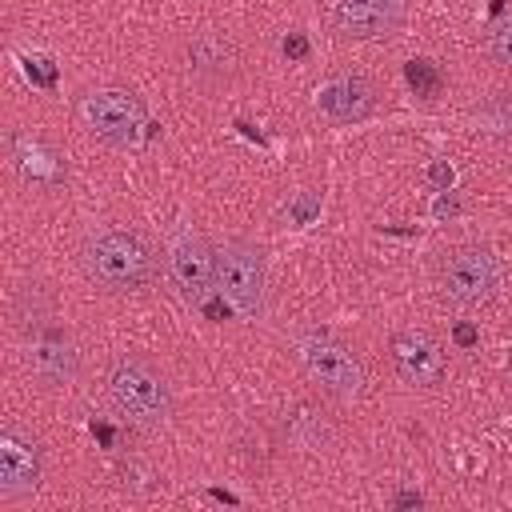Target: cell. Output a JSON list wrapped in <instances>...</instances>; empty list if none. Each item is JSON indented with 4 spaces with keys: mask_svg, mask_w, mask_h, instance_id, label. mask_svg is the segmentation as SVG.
<instances>
[{
    "mask_svg": "<svg viewBox=\"0 0 512 512\" xmlns=\"http://www.w3.org/2000/svg\"><path fill=\"white\" fill-rule=\"evenodd\" d=\"M48 296H44V288H36V284H24L20 292H16V304H12V320H16V328L20 332H36V328H44L48 324Z\"/></svg>",
    "mask_w": 512,
    "mask_h": 512,
    "instance_id": "cell-16",
    "label": "cell"
},
{
    "mask_svg": "<svg viewBox=\"0 0 512 512\" xmlns=\"http://www.w3.org/2000/svg\"><path fill=\"white\" fill-rule=\"evenodd\" d=\"M288 436H292L296 444L312 448V452H320V448H328V444H332L328 424H324L308 404H296V408H292V416H288Z\"/></svg>",
    "mask_w": 512,
    "mask_h": 512,
    "instance_id": "cell-15",
    "label": "cell"
},
{
    "mask_svg": "<svg viewBox=\"0 0 512 512\" xmlns=\"http://www.w3.org/2000/svg\"><path fill=\"white\" fill-rule=\"evenodd\" d=\"M236 64V48L224 40V36H200L188 44V68L196 76H228Z\"/></svg>",
    "mask_w": 512,
    "mask_h": 512,
    "instance_id": "cell-13",
    "label": "cell"
},
{
    "mask_svg": "<svg viewBox=\"0 0 512 512\" xmlns=\"http://www.w3.org/2000/svg\"><path fill=\"white\" fill-rule=\"evenodd\" d=\"M484 48H488V56H492L496 64L512 68V16H508V20H500V24H492V32H488Z\"/></svg>",
    "mask_w": 512,
    "mask_h": 512,
    "instance_id": "cell-18",
    "label": "cell"
},
{
    "mask_svg": "<svg viewBox=\"0 0 512 512\" xmlns=\"http://www.w3.org/2000/svg\"><path fill=\"white\" fill-rule=\"evenodd\" d=\"M316 108H320L328 120H336V124H356V120L372 116V108H376V88H372L364 76L348 72V76L328 80V84L316 92Z\"/></svg>",
    "mask_w": 512,
    "mask_h": 512,
    "instance_id": "cell-12",
    "label": "cell"
},
{
    "mask_svg": "<svg viewBox=\"0 0 512 512\" xmlns=\"http://www.w3.org/2000/svg\"><path fill=\"white\" fill-rule=\"evenodd\" d=\"M396 504H400V508H412V504H420V496H416V492H400Z\"/></svg>",
    "mask_w": 512,
    "mask_h": 512,
    "instance_id": "cell-23",
    "label": "cell"
},
{
    "mask_svg": "<svg viewBox=\"0 0 512 512\" xmlns=\"http://www.w3.org/2000/svg\"><path fill=\"white\" fill-rule=\"evenodd\" d=\"M428 180H432L436 188H448V184H452V168L440 160V164H432V168H428Z\"/></svg>",
    "mask_w": 512,
    "mask_h": 512,
    "instance_id": "cell-20",
    "label": "cell"
},
{
    "mask_svg": "<svg viewBox=\"0 0 512 512\" xmlns=\"http://www.w3.org/2000/svg\"><path fill=\"white\" fill-rule=\"evenodd\" d=\"M404 24V0H332L328 28L340 40H384Z\"/></svg>",
    "mask_w": 512,
    "mask_h": 512,
    "instance_id": "cell-9",
    "label": "cell"
},
{
    "mask_svg": "<svg viewBox=\"0 0 512 512\" xmlns=\"http://www.w3.org/2000/svg\"><path fill=\"white\" fill-rule=\"evenodd\" d=\"M388 360L408 388H440L448 376L444 344L424 328H400L388 340Z\"/></svg>",
    "mask_w": 512,
    "mask_h": 512,
    "instance_id": "cell-8",
    "label": "cell"
},
{
    "mask_svg": "<svg viewBox=\"0 0 512 512\" xmlns=\"http://www.w3.org/2000/svg\"><path fill=\"white\" fill-rule=\"evenodd\" d=\"M108 400L124 420H132L140 428H160L172 416V388H168L164 372L136 352H124L112 360Z\"/></svg>",
    "mask_w": 512,
    "mask_h": 512,
    "instance_id": "cell-3",
    "label": "cell"
},
{
    "mask_svg": "<svg viewBox=\"0 0 512 512\" xmlns=\"http://www.w3.org/2000/svg\"><path fill=\"white\" fill-rule=\"evenodd\" d=\"M436 288L456 308H480L500 288V256L484 244H460L436 264Z\"/></svg>",
    "mask_w": 512,
    "mask_h": 512,
    "instance_id": "cell-6",
    "label": "cell"
},
{
    "mask_svg": "<svg viewBox=\"0 0 512 512\" xmlns=\"http://www.w3.org/2000/svg\"><path fill=\"white\" fill-rule=\"evenodd\" d=\"M472 120L484 136L512 140V96L508 92H488L480 104H472Z\"/></svg>",
    "mask_w": 512,
    "mask_h": 512,
    "instance_id": "cell-14",
    "label": "cell"
},
{
    "mask_svg": "<svg viewBox=\"0 0 512 512\" xmlns=\"http://www.w3.org/2000/svg\"><path fill=\"white\" fill-rule=\"evenodd\" d=\"M76 120L84 132L112 148H136L152 132L140 96L128 88H88L76 100Z\"/></svg>",
    "mask_w": 512,
    "mask_h": 512,
    "instance_id": "cell-5",
    "label": "cell"
},
{
    "mask_svg": "<svg viewBox=\"0 0 512 512\" xmlns=\"http://www.w3.org/2000/svg\"><path fill=\"white\" fill-rule=\"evenodd\" d=\"M168 276L176 292L196 308L216 292V248L192 224H180L168 236Z\"/></svg>",
    "mask_w": 512,
    "mask_h": 512,
    "instance_id": "cell-7",
    "label": "cell"
},
{
    "mask_svg": "<svg viewBox=\"0 0 512 512\" xmlns=\"http://www.w3.org/2000/svg\"><path fill=\"white\" fill-rule=\"evenodd\" d=\"M40 476H44L40 444L20 428H4L0 432V500L28 496L40 484Z\"/></svg>",
    "mask_w": 512,
    "mask_h": 512,
    "instance_id": "cell-11",
    "label": "cell"
},
{
    "mask_svg": "<svg viewBox=\"0 0 512 512\" xmlns=\"http://www.w3.org/2000/svg\"><path fill=\"white\" fill-rule=\"evenodd\" d=\"M456 344H464V348L476 344V328L472 324H456Z\"/></svg>",
    "mask_w": 512,
    "mask_h": 512,
    "instance_id": "cell-22",
    "label": "cell"
},
{
    "mask_svg": "<svg viewBox=\"0 0 512 512\" xmlns=\"http://www.w3.org/2000/svg\"><path fill=\"white\" fill-rule=\"evenodd\" d=\"M80 268L100 292H140L156 280V252L132 228H96L80 244Z\"/></svg>",
    "mask_w": 512,
    "mask_h": 512,
    "instance_id": "cell-1",
    "label": "cell"
},
{
    "mask_svg": "<svg viewBox=\"0 0 512 512\" xmlns=\"http://www.w3.org/2000/svg\"><path fill=\"white\" fill-rule=\"evenodd\" d=\"M264 288H268V264L264 248L252 240H228L216 248V296L248 324L264 316Z\"/></svg>",
    "mask_w": 512,
    "mask_h": 512,
    "instance_id": "cell-4",
    "label": "cell"
},
{
    "mask_svg": "<svg viewBox=\"0 0 512 512\" xmlns=\"http://www.w3.org/2000/svg\"><path fill=\"white\" fill-rule=\"evenodd\" d=\"M288 348H292V360L296 368L328 396L336 400H356L368 384V372H364V360L352 352V344H344L340 336H332L328 328H296L288 336Z\"/></svg>",
    "mask_w": 512,
    "mask_h": 512,
    "instance_id": "cell-2",
    "label": "cell"
},
{
    "mask_svg": "<svg viewBox=\"0 0 512 512\" xmlns=\"http://www.w3.org/2000/svg\"><path fill=\"white\" fill-rule=\"evenodd\" d=\"M284 56H308V40H304L300 32H292V36L284 40Z\"/></svg>",
    "mask_w": 512,
    "mask_h": 512,
    "instance_id": "cell-21",
    "label": "cell"
},
{
    "mask_svg": "<svg viewBox=\"0 0 512 512\" xmlns=\"http://www.w3.org/2000/svg\"><path fill=\"white\" fill-rule=\"evenodd\" d=\"M404 76H408V88H412L416 96H424V100H432V96L440 92V84H444V76H440V68H436L432 60H424V56H416V60H408V68H404Z\"/></svg>",
    "mask_w": 512,
    "mask_h": 512,
    "instance_id": "cell-17",
    "label": "cell"
},
{
    "mask_svg": "<svg viewBox=\"0 0 512 512\" xmlns=\"http://www.w3.org/2000/svg\"><path fill=\"white\" fill-rule=\"evenodd\" d=\"M24 360H28V372H32L44 388H68V384L76 380V372H80V348H76V340H72L64 328H56V324H44V328L28 332V352H24Z\"/></svg>",
    "mask_w": 512,
    "mask_h": 512,
    "instance_id": "cell-10",
    "label": "cell"
},
{
    "mask_svg": "<svg viewBox=\"0 0 512 512\" xmlns=\"http://www.w3.org/2000/svg\"><path fill=\"white\" fill-rule=\"evenodd\" d=\"M316 208H320V196H304V200H300V204H296V208H292V216H296V220H300V224H308V220H312V212H316Z\"/></svg>",
    "mask_w": 512,
    "mask_h": 512,
    "instance_id": "cell-19",
    "label": "cell"
}]
</instances>
